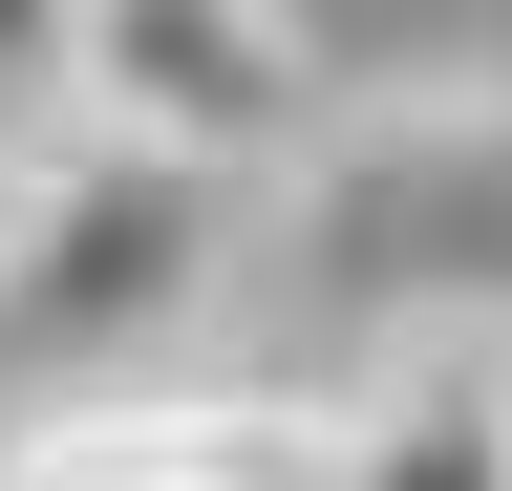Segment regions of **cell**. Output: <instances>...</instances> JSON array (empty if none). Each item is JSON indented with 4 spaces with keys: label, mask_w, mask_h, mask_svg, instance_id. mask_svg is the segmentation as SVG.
Instances as JSON below:
<instances>
[{
    "label": "cell",
    "mask_w": 512,
    "mask_h": 491,
    "mask_svg": "<svg viewBox=\"0 0 512 491\" xmlns=\"http://www.w3.org/2000/svg\"><path fill=\"white\" fill-rule=\"evenodd\" d=\"M0 491H342V385H214V363L43 385L0 427Z\"/></svg>",
    "instance_id": "4"
},
{
    "label": "cell",
    "mask_w": 512,
    "mask_h": 491,
    "mask_svg": "<svg viewBox=\"0 0 512 491\" xmlns=\"http://www.w3.org/2000/svg\"><path fill=\"white\" fill-rule=\"evenodd\" d=\"M299 129H320L299 0H86V150H150L192 193H235Z\"/></svg>",
    "instance_id": "3"
},
{
    "label": "cell",
    "mask_w": 512,
    "mask_h": 491,
    "mask_svg": "<svg viewBox=\"0 0 512 491\" xmlns=\"http://www.w3.org/2000/svg\"><path fill=\"white\" fill-rule=\"evenodd\" d=\"M342 491H512V342H406L342 385Z\"/></svg>",
    "instance_id": "5"
},
{
    "label": "cell",
    "mask_w": 512,
    "mask_h": 491,
    "mask_svg": "<svg viewBox=\"0 0 512 491\" xmlns=\"http://www.w3.org/2000/svg\"><path fill=\"white\" fill-rule=\"evenodd\" d=\"M0 150H86V0H0Z\"/></svg>",
    "instance_id": "6"
},
{
    "label": "cell",
    "mask_w": 512,
    "mask_h": 491,
    "mask_svg": "<svg viewBox=\"0 0 512 491\" xmlns=\"http://www.w3.org/2000/svg\"><path fill=\"white\" fill-rule=\"evenodd\" d=\"M235 257V193H192L150 150H43L22 171V257H0V321L43 342V385H150V321H192Z\"/></svg>",
    "instance_id": "1"
},
{
    "label": "cell",
    "mask_w": 512,
    "mask_h": 491,
    "mask_svg": "<svg viewBox=\"0 0 512 491\" xmlns=\"http://www.w3.org/2000/svg\"><path fill=\"white\" fill-rule=\"evenodd\" d=\"M0 257H22V150H0Z\"/></svg>",
    "instance_id": "7"
},
{
    "label": "cell",
    "mask_w": 512,
    "mask_h": 491,
    "mask_svg": "<svg viewBox=\"0 0 512 491\" xmlns=\"http://www.w3.org/2000/svg\"><path fill=\"white\" fill-rule=\"evenodd\" d=\"M320 299L406 342H491L512 299V107H384L320 150Z\"/></svg>",
    "instance_id": "2"
}]
</instances>
